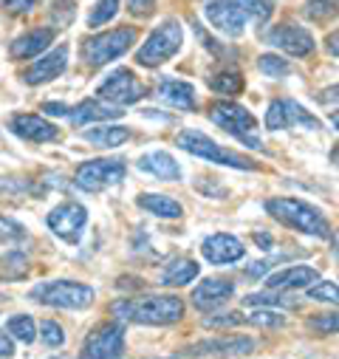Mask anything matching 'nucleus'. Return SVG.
<instances>
[{
    "mask_svg": "<svg viewBox=\"0 0 339 359\" xmlns=\"http://www.w3.org/2000/svg\"><path fill=\"white\" fill-rule=\"evenodd\" d=\"M116 320L139 323V325H170L184 317V303L176 294H139L127 300H116L111 306Z\"/></svg>",
    "mask_w": 339,
    "mask_h": 359,
    "instance_id": "1",
    "label": "nucleus"
},
{
    "mask_svg": "<svg viewBox=\"0 0 339 359\" xmlns=\"http://www.w3.org/2000/svg\"><path fill=\"white\" fill-rule=\"evenodd\" d=\"M266 212L272 218H277L280 224H286V226H291L297 232H305V235L328 238V232H331L325 215L317 207H311V204H305L300 198H269L266 201Z\"/></svg>",
    "mask_w": 339,
    "mask_h": 359,
    "instance_id": "2",
    "label": "nucleus"
},
{
    "mask_svg": "<svg viewBox=\"0 0 339 359\" xmlns=\"http://www.w3.org/2000/svg\"><path fill=\"white\" fill-rule=\"evenodd\" d=\"M209 119L218 128H223L229 136L240 139L246 147H251V150L263 147V139L258 133V119H254L243 105H237V102H215L209 108Z\"/></svg>",
    "mask_w": 339,
    "mask_h": 359,
    "instance_id": "3",
    "label": "nucleus"
},
{
    "mask_svg": "<svg viewBox=\"0 0 339 359\" xmlns=\"http://www.w3.org/2000/svg\"><path fill=\"white\" fill-rule=\"evenodd\" d=\"M29 300L51 306V309H88L94 303V289L85 283H74V280H51V283H40L29 292Z\"/></svg>",
    "mask_w": 339,
    "mask_h": 359,
    "instance_id": "4",
    "label": "nucleus"
},
{
    "mask_svg": "<svg viewBox=\"0 0 339 359\" xmlns=\"http://www.w3.org/2000/svg\"><path fill=\"white\" fill-rule=\"evenodd\" d=\"M139 32L133 26L127 29H113V32H102L97 37H88L82 43V60L88 62L91 68H99V65H108L113 60H119L122 54L130 51V46L136 43Z\"/></svg>",
    "mask_w": 339,
    "mask_h": 359,
    "instance_id": "5",
    "label": "nucleus"
},
{
    "mask_svg": "<svg viewBox=\"0 0 339 359\" xmlns=\"http://www.w3.org/2000/svg\"><path fill=\"white\" fill-rule=\"evenodd\" d=\"M184 37H181V26L176 20H167L158 29H153L147 34V40L141 43V48L136 51V62L144 68H158L161 62H167L170 57H176L181 48Z\"/></svg>",
    "mask_w": 339,
    "mask_h": 359,
    "instance_id": "6",
    "label": "nucleus"
},
{
    "mask_svg": "<svg viewBox=\"0 0 339 359\" xmlns=\"http://www.w3.org/2000/svg\"><path fill=\"white\" fill-rule=\"evenodd\" d=\"M176 142H179L181 150H187V153H193L198 158H207V161H215V164H223V167H235V170H258V164H254V161H249V158L221 147L215 139H209L201 130H184V133H179Z\"/></svg>",
    "mask_w": 339,
    "mask_h": 359,
    "instance_id": "7",
    "label": "nucleus"
},
{
    "mask_svg": "<svg viewBox=\"0 0 339 359\" xmlns=\"http://www.w3.org/2000/svg\"><path fill=\"white\" fill-rule=\"evenodd\" d=\"M127 175V164L122 158H94L85 161L76 170V187L85 193H102L113 184H119Z\"/></svg>",
    "mask_w": 339,
    "mask_h": 359,
    "instance_id": "8",
    "label": "nucleus"
},
{
    "mask_svg": "<svg viewBox=\"0 0 339 359\" xmlns=\"http://www.w3.org/2000/svg\"><path fill=\"white\" fill-rule=\"evenodd\" d=\"M122 353H125V325L105 323L85 337L79 359H122Z\"/></svg>",
    "mask_w": 339,
    "mask_h": 359,
    "instance_id": "9",
    "label": "nucleus"
},
{
    "mask_svg": "<svg viewBox=\"0 0 339 359\" xmlns=\"http://www.w3.org/2000/svg\"><path fill=\"white\" fill-rule=\"evenodd\" d=\"M97 94H99V100L113 102V105H133L147 94V88L141 85V79L133 71L119 68V71H113L111 76L102 79V85L97 88Z\"/></svg>",
    "mask_w": 339,
    "mask_h": 359,
    "instance_id": "10",
    "label": "nucleus"
},
{
    "mask_svg": "<svg viewBox=\"0 0 339 359\" xmlns=\"http://www.w3.org/2000/svg\"><path fill=\"white\" fill-rule=\"evenodd\" d=\"M46 224L65 243H79L82 232H85V224H88V210H85L82 204H76V201H65V204H60L48 212Z\"/></svg>",
    "mask_w": 339,
    "mask_h": 359,
    "instance_id": "11",
    "label": "nucleus"
},
{
    "mask_svg": "<svg viewBox=\"0 0 339 359\" xmlns=\"http://www.w3.org/2000/svg\"><path fill=\"white\" fill-rule=\"evenodd\" d=\"M266 128L269 130H283V128H311L317 130L319 122L294 100H272L266 111Z\"/></svg>",
    "mask_w": 339,
    "mask_h": 359,
    "instance_id": "12",
    "label": "nucleus"
},
{
    "mask_svg": "<svg viewBox=\"0 0 339 359\" xmlns=\"http://www.w3.org/2000/svg\"><path fill=\"white\" fill-rule=\"evenodd\" d=\"M254 351L251 337H212L198 345H190L184 353L187 356H215V359H232V356H246Z\"/></svg>",
    "mask_w": 339,
    "mask_h": 359,
    "instance_id": "13",
    "label": "nucleus"
},
{
    "mask_svg": "<svg viewBox=\"0 0 339 359\" xmlns=\"http://www.w3.org/2000/svg\"><path fill=\"white\" fill-rule=\"evenodd\" d=\"M269 43L291 57H308L314 51V37L305 26H297V23H283V26H275L269 32Z\"/></svg>",
    "mask_w": 339,
    "mask_h": 359,
    "instance_id": "14",
    "label": "nucleus"
},
{
    "mask_svg": "<svg viewBox=\"0 0 339 359\" xmlns=\"http://www.w3.org/2000/svg\"><path fill=\"white\" fill-rule=\"evenodd\" d=\"M204 325L207 328H232V325H251V328H283L286 325V317L277 314V311H269V309H261V311H249V314H215V317H204Z\"/></svg>",
    "mask_w": 339,
    "mask_h": 359,
    "instance_id": "15",
    "label": "nucleus"
},
{
    "mask_svg": "<svg viewBox=\"0 0 339 359\" xmlns=\"http://www.w3.org/2000/svg\"><path fill=\"white\" fill-rule=\"evenodd\" d=\"M201 255L215 263V266H226V263H237L243 255H246V246L235 238V235H226V232H218V235H209L204 243H201Z\"/></svg>",
    "mask_w": 339,
    "mask_h": 359,
    "instance_id": "16",
    "label": "nucleus"
},
{
    "mask_svg": "<svg viewBox=\"0 0 339 359\" xmlns=\"http://www.w3.org/2000/svg\"><path fill=\"white\" fill-rule=\"evenodd\" d=\"M232 294H235V283L232 280H226V278H209V280H204L193 292V306L198 311H215L226 300H232Z\"/></svg>",
    "mask_w": 339,
    "mask_h": 359,
    "instance_id": "17",
    "label": "nucleus"
},
{
    "mask_svg": "<svg viewBox=\"0 0 339 359\" xmlns=\"http://www.w3.org/2000/svg\"><path fill=\"white\" fill-rule=\"evenodd\" d=\"M9 128L15 136L26 139V142H57L60 139V130L46 122L43 116H34V114H18L9 119Z\"/></svg>",
    "mask_w": 339,
    "mask_h": 359,
    "instance_id": "18",
    "label": "nucleus"
},
{
    "mask_svg": "<svg viewBox=\"0 0 339 359\" xmlns=\"http://www.w3.org/2000/svg\"><path fill=\"white\" fill-rule=\"evenodd\" d=\"M207 20L212 29L229 34V37H240L246 29V18L232 6V0H215L207 6Z\"/></svg>",
    "mask_w": 339,
    "mask_h": 359,
    "instance_id": "19",
    "label": "nucleus"
},
{
    "mask_svg": "<svg viewBox=\"0 0 339 359\" xmlns=\"http://www.w3.org/2000/svg\"><path fill=\"white\" fill-rule=\"evenodd\" d=\"M65 65H68V48L60 46L57 51H51V54H46L43 60H37V62L23 74V82H26V85L51 82V79H57V76L65 71Z\"/></svg>",
    "mask_w": 339,
    "mask_h": 359,
    "instance_id": "20",
    "label": "nucleus"
},
{
    "mask_svg": "<svg viewBox=\"0 0 339 359\" xmlns=\"http://www.w3.org/2000/svg\"><path fill=\"white\" fill-rule=\"evenodd\" d=\"M269 289H283V292H291V289H308L311 283H317V269L311 266H289V269H280V272H275L269 280Z\"/></svg>",
    "mask_w": 339,
    "mask_h": 359,
    "instance_id": "21",
    "label": "nucleus"
},
{
    "mask_svg": "<svg viewBox=\"0 0 339 359\" xmlns=\"http://www.w3.org/2000/svg\"><path fill=\"white\" fill-rule=\"evenodd\" d=\"M139 170L153 175V178H161V182H179V178H181L179 161L170 153H161V150H153V153L141 156L139 158Z\"/></svg>",
    "mask_w": 339,
    "mask_h": 359,
    "instance_id": "22",
    "label": "nucleus"
},
{
    "mask_svg": "<svg viewBox=\"0 0 339 359\" xmlns=\"http://www.w3.org/2000/svg\"><path fill=\"white\" fill-rule=\"evenodd\" d=\"M51 40H54V32H51V29H34V32L20 34V37L9 46V54H12L15 60H32V57H37L40 51H46V48L51 46Z\"/></svg>",
    "mask_w": 339,
    "mask_h": 359,
    "instance_id": "23",
    "label": "nucleus"
},
{
    "mask_svg": "<svg viewBox=\"0 0 339 359\" xmlns=\"http://www.w3.org/2000/svg\"><path fill=\"white\" fill-rule=\"evenodd\" d=\"M198 263L190 260V257H176V260H170L164 266V272H161V283L170 286V289H181V286H190L195 278H198Z\"/></svg>",
    "mask_w": 339,
    "mask_h": 359,
    "instance_id": "24",
    "label": "nucleus"
},
{
    "mask_svg": "<svg viewBox=\"0 0 339 359\" xmlns=\"http://www.w3.org/2000/svg\"><path fill=\"white\" fill-rule=\"evenodd\" d=\"M158 94L167 105H173L176 111H193L195 108V91L190 82H181V79H164Z\"/></svg>",
    "mask_w": 339,
    "mask_h": 359,
    "instance_id": "25",
    "label": "nucleus"
},
{
    "mask_svg": "<svg viewBox=\"0 0 339 359\" xmlns=\"http://www.w3.org/2000/svg\"><path fill=\"white\" fill-rule=\"evenodd\" d=\"M125 111L113 108V105H102V100H85L76 108H71V122L74 125H88V122H105V119H116Z\"/></svg>",
    "mask_w": 339,
    "mask_h": 359,
    "instance_id": "26",
    "label": "nucleus"
},
{
    "mask_svg": "<svg viewBox=\"0 0 339 359\" xmlns=\"http://www.w3.org/2000/svg\"><path fill=\"white\" fill-rule=\"evenodd\" d=\"M82 139L97 144V147H119L130 139V130L119 128V125H97V128H85Z\"/></svg>",
    "mask_w": 339,
    "mask_h": 359,
    "instance_id": "27",
    "label": "nucleus"
},
{
    "mask_svg": "<svg viewBox=\"0 0 339 359\" xmlns=\"http://www.w3.org/2000/svg\"><path fill=\"white\" fill-rule=\"evenodd\" d=\"M139 207L158 215V218H181V204L170 196H158V193H141L139 196Z\"/></svg>",
    "mask_w": 339,
    "mask_h": 359,
    "instance_id": "28",
    "label": "nucleus"
},
{
    "mask_svg": "<svg viewBox=\"0 0 339 359\" xmlns=\"http://www.w3.org/2000/svg\"><path fill=\"white\" fill-rule=\"evenodd\" d=\"M246 306H261V309H269V306H275V309H297L300 306V300L297 297H291L289 292H261V294H249L246 300H243Z\"/></svg>",
    "mask_w": 339,
    "mask_h": 359,
    "instance_id": "29",
    "label": "nucleus"
},
{
    "mask_svg": "<svg viewBox=\"0 0 339 359\" xmlns=\"http://www.w3.org/2000/svg\"><path fill=\"white\" fill-rule=\"evenodd\" d=\"M209 88L215 94H223V97H235L243 91V74L240 71H218L212 79H209Z\"/></svg>",
    "mask_w": 339,
    "mask_h": 359,
    "instance_id": "30",
    "label": "nucleus"
},
{
    "mask_svg": "<svg viewBox=\"0 0 339 359\" xmlns=\"http://www.w3.org/2000/svg\"><path fill=\"white\" fill-rule=\"evenodd\" d=\"M29 272V257L23 252H6L4 257H0V275L4 278H12V280H20L23 275Z\"/></svg>",
    "mask_w": 339,
    "mask_h": 359,
    "instance_id": "31",
    "label": "nucleus"
},
{
    "mask_svg": "<svg viewBox=\"0 0 339 359\" xmlns=\"http://www.w3.org/2000/svg\"><path fill=\"white\" fill-rule=\"evenodd\" d=\"M232 6L243 18H254V20H261V23L272 18V0H232Z\"/></svg>",
    "mask_w": 339,
    "mask_h": 359,
    "instance_id": "32",
    "label": "nucleus"
},
{
    "mask_svg": "<svg viewBox=\"0 0 339 359\" xmlns=\"http://www.w3.org/2000/svg\"><path fill=\"white\" fill-rule=\"evenodd\" d=\"M6 331H9L12 337H18L20 342H34V339H37V325H34V320H32L29 314H15V317H9Z\"/></svg>",
    "mask_w": 339,
    "mask_h": 359,
    "instance_id": "33",
    "label": "nucleus"
},
{
    "mask_svg": "<svg viewBox=\"0 0 339 359\" xmlns=\"http://www.w3.org/2000/svg\"><path fill=\"white\" fill-rule=\"evenodd\" d=\"M119 12V0H97V6L88 12V26L91 29H99L105 23H111Z\"/></svg>",
    "mask_w": 339,
    "mask_h": 359,
    "instance_id": "34",
    "label": "nucleus"
},
{
    "mask_svg": "<svg viewBox=\"0 0 339 359\" xmlns=\"http://www.w3.org/2000/svg\"><path fill=\"white\" fill-rule=\"evenodd\" d=\"M336 15V0H308L305 4V18L314 23H325Z\"/></svg>",
    "mask_w": 339,
    "mask_h": 359,
    "instance_id": "35",
    "label": "nucleus"
},
{
    "mask_svg": "<svg viewBox=\"0 0 339 359\" xmlns=\"http://www.w3.org/2000/svg\"><path fill=\"white\" fill-rule=\"evenodd\" d=\"M258 68L263 74H269V76H286L289 74V62L283 57H277V54H263L258 60Z\"/></svg>",
    "mask_w": 339,
    "mask_h": 359,
    "instance_id": "36",
    "label": "nucleus"
},
{
    "mask_svg": "<svg viewBox=\"0 0 339 359\" xmlns=\"http://www.w3.org/2000/svg\"><path fill=\"white\" fill-rule=\"evenodd\" d=\"M40 337H43V345H48V348H60V345L65 342V331H62V325H57L54 320H46V323L40 325Z\"/></svg>",
    "mask_w": 339,
    "mask_h": 359,
    "instance_id": "37",
    "label": "nucleus"
},
{
    "mask_svg": "<svg viewBox=\"0 0 339 359\" xmlns=\"http://www.w3.org/2000/svg\"><path fill=\"white\" fill-rule=\"evenodd\" d=\"M23 238V226L6 215H0V243H15Z\"/></svg>",
    "mask_w": 339,
    "mask_h": 359,
    "instance_id": "38",
    "label": "nucleus"
},
{
    "mask_svg": "<svg viewBox=\"0 0 339 359\" xmlns=\"http://www.w3.org/2000/svg\"><path fill=\"white\" fill-rule=\"evenodd\" d=\"M308 297L319 300V303H336V286L333 283H311L308 286Z\"/></svg>",
    "mask_w": 339,
    "mask_h": 359,
    "instance_id": "39",
    "label": "nucleus"
},
{
    "mask_svg": "<svg viewBox=\"0 0 339 359\" xmlns=\"http://www.w3.org/2000/svg\"><path fill=\"white\" fill-rule=\"evenodd\" d=\"M308 325H311L314 331H319V334H336V325H339V320H336V314L331 311V314H319V317H311V320H308Z\"/></svg>",
    "mask_w": 339,
    "mask_h": 359,
    "instance_id": "40",
    "label": "nucleus"
},
{
    "mask_svg": "<svg viewBox=\"0 0 339 359\" xmlns=\"http://www.w3.org/2000/svg\"><path fill=\"white\" fill-rule=\"evenodd\" d=\"M37 4H40V0H0V6H4L6 12H12V15H26Z\"/></svg>",
    "mask_w": 339,
    "mask_h": 359,
    "instance_id": "41",
    "label": "nucleus"
},
{
    "mask_svg": "<svg viewBox=\"0 0 339 359\" xmlns=\"http://www.w3.org/2000/svg\"><path fill=\"white\" fill-rule=\"evenodd\" d=\"M54 18L60 20V26L71 23V18H74V4H71V0H57V4H54Z\"/></svg>",
    "mask_w": 339,
    "mask_h": 359,
    "instance_id": "42",
    "label": "nucleus"
},
{
    "mask_svg": "<svg viewBox=\"0 0 339 359\" xmlns=\"http://www.w3.org/2000/svg\"><path fill=\"white\" fill-rule=\"evenodd\" d=\"M153 6H155V0H127V9L136 18H147L153 12Z\"/></svg>",
    "mask_w": 339,
    "mask_h": 359,
    "instance_id": "43",
    "label": "nucleus"
},
{
    "mask_svg": "<svg viewBox=\"0 0 339 359\" xmlns=\"http://www.w3.org/2000/svg\"><path fill=\"white\" fill-rule=\"evenodd\" d=\"M9 356H15V342L6 331H0V359H9Z\"/></svg>",
    "mask_w": 339,
    "mask_h": 359,
    "instance_id": "44",
    "label": "nucleus"
},
{
    "mask_svg": "<svg viewBox=\"0 0 339 359\" xmlns=\"http://www.w3.org/2000/svg\"><path fill=\"white\" fill-rule=\"evenodd\" d=\"M43 111L51 114V116H71V108L62 105V102H43Z\"/></svg>",
    "mask_w": 339,
    "mask_h": 359,
    "instance_id": "45",
    "label": "nucleus"
},
{
    "mask_svg": "<svg viewBox=\"0 0 339 359\" xmlns=\"http://www.w3.org/2000/svg\"><path fill=\"white\" fill-rule=\"evenodd\" d=\"M254 241H258V243H261V249H272V243H275L269 232H258V235H254Z\"/></svg>",
    "mask_w": 339,
    "mask_h": 359,
    "instance_id": "46",
    "label": "nucleus"
},
{
    "mask_svg": "<svg viewBox=\"0 0 339 359\" xmlns=\"http://www.w3.org/2000/svg\"><path fill=\"white\" fill-rule=\"evenodd\" d=\"M328 48H331V54H333V57H336V32H333V34H331V46H328Z\"/></svg>",
    "mask_w": 339,
    "mask_h": 359,
    "instance_id": "47",
    "label": "nucleus"
}]
</instances>
